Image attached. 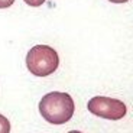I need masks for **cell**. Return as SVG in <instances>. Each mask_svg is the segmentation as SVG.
<instances>
[{
    "label": "cell",
    "instance_id": "8992f818",
    "mask_svg": "<svg viewBox=\"0 0 133 133\" xmlns=\"http://www.w3.org/2000/svg\"><path fill=\"white\" fill-rule=\"evenodd\" d=\"M15 3V0H0V9H6V7H10Z\"/></svg>",
    "mask_w": 133,
    "mask_h": 133
},
{
    "label": "cell",
    "instance_id": "52a82bcc",
    "mask_svg": "<svg viewBox=\"0 0 133 133\" xmlns=\"http://www.w3.org/2000/svg\"><path fill=\"white\" fill-rule=\"evenodd\" d=\"M109 2H111V3H126L129 0H109Z\"/></svg>",
    "mask_w": 133,
    "mask_h": 133
},
{
    "label": "cell",
    "instance_id": "7a4b0ae2",
    "mask_svg": "<svg viewBox=\"0 0 133 133\" xmlns=\"http://www.w3.org/2000/svg\"><path fill=\"white\" fill-rule=\"evenodd\" d=\"M59 57L52 46L35 45L26 54V66L36 77H48L58 70Z\"/></svg>",
    "mask_w": 133,
    "mask_h": 133
},
{
    "label": "cell",
    "instance_id": "5b68a950",
    "mask_svg": "<svg viewBox=\"0 0 133 133\" xmlns=\"http://www.w3.org/2000/svg\"><path fill=\"white\" fill-rule=\"evenodd\" d=\"M28 6H32V7H39L45 3V0H23Z\"/></svg>",
    "mask_w": 133,
    "mask_h": 133
},
{
    "label": "cell",
    "instance_id": "ba28073f",
    "mask_svg": "<svg viewBox=\"0 0 133 133\" xmlns=\"http://www.w3.org/2000/svg\"><path fill=\"white\" fill-rule=\"evenodd\" d=\"M68 133H83V132H80V130H71V132H68Z\"/></svg>",
    "mask_w": 133,
    "mask_h": 133
},
{
    "label": "cell",
    "instance_id": "6da1fadb",
    "mask_svg": "<svg viewBox=\"0 0 133 133\" xmlns=\"http://www.w3.org/2000/svg\"><path fill=\"white\" fill-rule=\"evenodd\" d=\"M74 110L75 104L68 93L52 91L45 94L39 101L41 116L51 124H65L74 116Z\"/></svg>",
    "mask_w": 133,
    "mask_h": 133
},
{
    "label": "cell",
    "instance_id": "3957f363",
    "mask_svg": "<svg viewBox=\"0 0 133 133\" xmlns=\"http://www.w3.org/2000/svg\"><path fill=\"white\" fill-rule=\"evenodd\" d=\"M87 109L91 114L107 120H120L127 113V107L122 100L106 96H96L88 101Z\"/></svg>",
    "mask_w": 133,
    "mask_h": 133
},
{
    "label": "cell",
    "instance_id": "277c9868",
    "mask_svg": "<svg viewBox=\"0 0 133 133\" xmlns=\"http://www.w3.org/2000/svg\"><path fill=\"white\" fill-rule=\"evenodd\" d=\"M0 133H10V122L3 114H0Z\"/></svg>",
    "mask_w": 133,
    "mask_h": 133
}]
</instances>
